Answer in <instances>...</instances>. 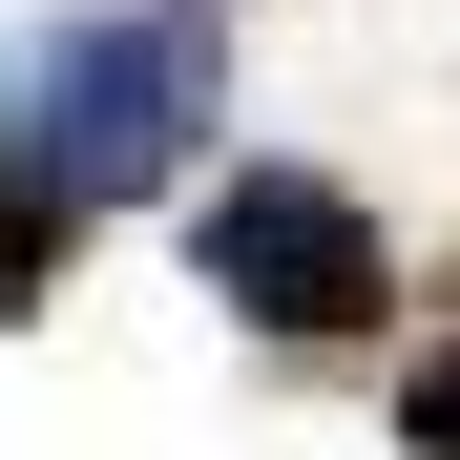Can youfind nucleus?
<instances>
[{"label":"nucleus","mask_w":460,"mask_h":460,"mask_svg":"<svg viewBox=\"0 0 460 460\" xmlns=\"http://www.w3.org/2000/svg\"><path fill=\"white\" fill-rule=\"evenodd\" d=\"M398 460H460V335H439V356L398 376Z\"/></svg>","instance_id":"nucleus-4"},{"label":"nucleus","mask_w":460,"mask_h":460,"mask_svg":"<svg viewBox=\"0 0 460 460\" xmlns=\"http://www.w3.org/2000/svg\"><path fill=\"white\" fill-rule=\"evenodd\" d=\"M63 230H84V209H42L22 168H0V335H22V314H42V293H63Z\"/></svg>","instance_id":"nucleus-3"},{"label":"nucleus","mask_w":460,"mask_h":460,"mask_svg":"<svg viewBox=\"0 0 460 460\" xmlns=\"http://www.w3.org/2000/svg\"><path fill=\"white\" fill-rule=\"evenodd\" d=\"M230 126V22L209 0H126V22H22L0 42V168L42 209H146Z\"/></svg>","instance_id":"nucleus-1"},{"label":"nucleus","mask_w":460,"mask_h":460,"mask_svg":"<svg viewBox=\"0 0 460 460\" xmlns=\"http://www.w3.org/2000/svg\"><path fill=\"white\" fill-rule=\"evenodd\" d=\"M189 272H209V314H252L272 356H335L398 314V252H376V209L335 168H293V146H252L230 189H189Z\"/></svg>","instance_id":"nucleus-2"}]
</instances>
